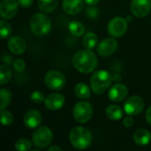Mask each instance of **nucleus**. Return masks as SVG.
<instances>
[{"instance_id": "6e6552de", "label": "nucleus", "mask_w": 151, "mask_h": 151, "mask_svg": "<svg viewBox=\"0 0 151 151\" xmlns=\"http://www.w3.org/2000/svg\"><path fill=\"white\" fill-rule=\"evenodd\" d=\"M128 28L127 20L122 17H115L108 23L107 30L112 37H120L126 34Z\"/></svg>"}, {"instance_id": "a878e982", "label": "nucleus", "mask_w": 151, "mask_h": 151, "mask_svg": "<svg viewBox=\"0 0 151 151\" xmlns=\"http://www.w3.org/2000/svg\"><path fill=\"white\" fill-rule=\"evenodd\" d=\"M12 34V27L4 19L0 21V35L2 39H6Z\"/></svg>"}, {"instance_id": "39448f33", "label": "nucleus", "mask_w": 151, "mask_h": 151, "mask_svg": "<svg viewBox=\"0 0 151 151\" xmlns=\"http://www.w3.org/2000/svg\"><path fill=\"white\" fill-rule=\"evenodd\" d=\"M53 134L48 127H41L37 128L32 136V142L37 149H45L51 144Z\"/></svg>"}, {"instance_id": "ddd939ff", "label": "nucleus", "mask_w": 151, "mask_h": 151, "mask_svg": "<svg viewBox=\"0 0 151 151\" xmlns=\"http://www.w3.org/2000/svg\"><path fill=\"white\" fill-rule=\"evenodd\" d=\"M128 95V88L125 84L117 83L113 85L109 91V98L115 103H120L124 101Z\"/></svg>"}, {"instance_id": "4468645a", "label": "nucleus", "mask_w": 151, "mask_h": 151, "mask_svg": "<svg viewBox=\"0 0 151 151\" xmlns=\"http://www.w3.org/2000/svg\"><path fill=\"white\" fill-rule=\"evenodd\" d=\"M65 99L63 95L58 93H52L46 97L44 104L50 111H58L65 105Z\"/></svg>"}, {"instance_id": "2f4dec72", "label": "nucleus", "mask_w": 151, "mask_h": 151, "mask_svg": "<svg viewBox=\"0 0 151 151\" xmlns=\"http://www.w3.org/2000/svg\"><path fill=\"white\" fill-rule=\"evenodd\" d=\"M123 124L126 127H131L134 125V119L131 115L127 116L124 120H123Z\"/></svg>"}, {"instance_id": "a211bd4d", "label": "nucleus", "mask_w": 151, "mask_h": 151, "mask_svg": "<svg viewBox=\"0 0 151 151\" xmlns=\"http://www.w3.org/2000/svg\"><path fill=\"white\" fill-rule=\"evenodd\" d=\"M134 141L139 146H146L151 142V133L145 129H137L134 134Z\"/></svg>"}, {"instance_id": "2eb2a0df", "label": "nucleus", "mask_w": 151, "mask_h": 151, "mask_svg": "<svg viewBox=\"0 0 151 151\" xmlns=\"http://www.w3.org/2000/svg\"><path fill=\"white\" fill-rule=\"evenodd\" d=\"M42 120V114L36 110H30L27 111L23 119L25 126L31 129L38 127L41 125Z\"/></svg>"}, {"instance_id": "c9c22d12", "label": "nucleus", "mask_w": 151, "mask_h": 151, "mask_svg": "<svg viewBox=\"0 0 151 151\" xmlns=\"http://www.w3.org/2000/svg\"><path fill=\"white\" fill-rule=\"evenodd\" d=\"M54 150H58V151H62V149L58 147V146H52V147H50L49 148V151H54Z\"/></svg>"}, {"instance_id": "c756f323", "label": "nucleus", "mask_w": 151, "mask_h": 151, "mask_svg": "<svg viewBox=\"0 0 151 151\" xmlns=\"http://www.w3.org/2000/svg\"><path fill=\"white\" fill-rule=\"evenodd\" d=\"M86 14L87 16L89 18V19H96L98 15L100 14V12H99V9L96 6H89L88 8H87V11H86Z\"/></svg>"}, {"instance_id": "72a5a7b5", "label": "nucleus", "mask_w": 151, "mask_h": 151, "mask_svg": "<svg viewBox=\"0 0 151 151\" xmlns=\"http://www.w3.org/2000/svg\"><path fill=\"white\" fill-rule=\"evenodd\" d=\"M146 119L148 121V123L151 126V106H150L146 111Z\"/></svg>"}, {"instance_id": "393cba45", "label": "nucleus", "mask_w": 151, "mask_h": 151, "mask_svg": "<svg viewBox=\"0 0 151 151\" xmlns=\"http://www.w3.org/2000/svg\"><path fill=\"white\" fill-rule=\"evenodd\" d=\"M11 78H12V71L8 66L2 65L0 66V84L1 85L6 84L7 82H9Z\"/></svg>"}, {"instance_id": "f03ea898", "label": "nucleus", "mask_w": 151, "mask_h": 151, "mask_svg": "<svg viewBox=\"0 0 151 151\" xmlns=\"http://www.w3.org/2000/svg\"><path fill=\"white\" fill-rule=\"evenodd\" d=\"M113 77L105 70H99L95 72L90 78V88L96 95L104 94L111 86Z\"/></svg>"}, {"instance_id": "b1692460", "label": "nucleus", "mask_w": 151, "mask_h": 151, "mask_svg": "<svg viewBox=\"0 0 151 151\" xmlns=\"http://www.w3.org/2000/svg\"><path fill=\"white\" fill-rule=\"evenodd\" d=\"M0 97H1V106H0V110L4 111L12 102V93L5 88H2L0 90Z\"/></svg>"}, {"instance_id": "dca6fc26", "label": "nucleus", "mask_w": 151, "mask_h": 151, "mask_svg": "<svg viewBox=\"0 0 151 151\" xmlns=\"http://www.w3.org/2000/svg\"><path fill=\"white\" fill-rule=\"evenodd\" d=\"M8 48L11 52L15 55H20L25 52L27 49V43L25 40L18 35L12 36L8 41Z\"/></svg>"}, {"instance_id": "aec40b11", "label": "nucleus", "mask_w": 151, "mask_h": 151, "mask_svg": "<svg viewBox=\"0 0 151 151\" xmlns=\"http://www.w3.org/2000/svg\"><path fill=\"white\" fill-rule=\"evenodd\" d=\"M90 88H89L87 84L81 82L75 85L74 93L77 97L86 100L90 97Z\"/></svg>"}, {"instance_id": "423d86ee", "label": "nucleus", "mask_w": 151, "mask_h": 151, "mask_svg": "<svg viewBox=\"0 0 151 151\" xmlns=\"http://www.w3.org/2000/svg\"><path fill=\"white\" fill-rule=\"evenodd\" d=\"M73 115L78 123H87L91 119L93 116V107L88 102H79L73 107Z\"/></svg>"}, {"instance_id": "f3484780", "label": "nucleus", "mask_w": 151, "mask_h": 151, "mask_svg": "<svg viewBox=\"0 0 151 151\" xmlns=\"http://www.w3.org/2000/svg\"><path fill=\"white\" fill-rule=\"evenodd\" d=\"M63 9L70 15H75L79 13L84 5L83 0H63Z\"/></svg>"}, {"instance_id": "7c9ffc66", "label": "nucleus", "mask_w": 151, "mask_h": 151, "mask_svg": "<svg viewBox=\"0 0 151 151\" xmlns=\"http://www.w3.org/2000/svg\"><path fill=\"white\" fill-rule=\"evenodd\" d=\"M13 68L17 73H22L26 69V63L23 59L18 58L13 63Z\"/></svg>"}, {"instance_id": "20e7f679", "label": "nucleus", "mask_w": 151, "mask_h": 151, "mask_svg": "<svg viewBox=\"0 0 151 151\" xmlns=\"http://www.w3.org/2000/svg\"><path fill=\"white\" fill-rule=\"evenodd\" d=\"M30 28L36 36H43L51 29V21L50 18L43 13H35L30 19Z\"/></svg>"}, {"instance_id": "c85d7f7f", "label": "nucleus", "mask_w": 151, "mask_h": 151, "mask_svg": "<svg viewBox=\"0 0 151 151\" xmlns=\"http://www.w3.org/2000/svg\"><path fill=\"white\" fill-rule=\"evenodd\" d=\"M31 101L35 104H40L42 103H43L45 101V97H44V95L43 93H42L41 91H34L32 94H31Z\"/></svg>"}, {"instance_id": "412c9836", "label": "nucleus", "mask_w": 151, "mask_h": 151, "mask_svg": "<svg viewBox=\"0 0 151 151\" xmlns=\"http://www.w3.org/2000/svg\"><path fill=\"white\" fill-rule=\"evenodd\" d=\"M105 113H106V116L110 119H112V120H119L123 117L122 109L116 104L109 105L105 110Z\"/></svg>"}, {"instance_id": "f8f14e48", "label": "nucleus", "mask_w": 151, "mask_h": 151, "mask_svg": "<svg viewBox=\"0 0 151 151\" xmlns=\"http://www.w3.org/2000/svg\"><path fill=\"white\" fill-rule=\"evenodd\" d=\"M18 1L2 0L0 3V15L4 19H12L18 12Z\"/></svg>"}, {"instance_id": "f257e3e1", "label": "nucleus", "mask_w": 151, "mask_h": 151, "mask_svg": "<svg viewBox=\"0 0 151 151\" xmlns=\"http://www.w3.org/2000/svg\"><path fill=\"white\" fill-rule=\"evenodd\" d=\"M74 68L81 73H89L93 72L98 64L96 55L88 49L76 52L72 59Z\"/></svg>"}, {"instance_id": "6ab92c4d", "label": "nucleus", "mask_w": 151, "mask_h": 151, "mask_svg": "<svg viewBox=\"0 0 151 151\" xmlns=\"http://www.w3.org/2000/svg\"><path fill=\"white\" fill-rule=\"evenodd\" d=\"M37 5L43 12H52L58 5V0H37Z\"/></svg>"}, {"instance_id": "e433bc0d", "label": "nucleus", "mask_w": 151, "mask_h": 151, "mask_svg": "<svg viewBox=\"0 0 151 151\" xmlns=\"http://www.w3.org/2000/svg\"><path fill=\"white\" fill-rule=\"evenodd\" d=\"M121 80V76L119 75V74H115L114 76H113V81H120Z\"/></svg>"}, {"instance_id": "5701e85b", "label": "nucleus", "mask_w": 151, "mask_h": 151, "mask_svg": "<svg viewBox=\"0 0 151 151\" xmlns=\"http://www.w3.org/2000/svg\"><path fill=\"white\" fill-rule=\"evenodd\" d=\"M68 29H69V32L73 35L77 36V37L81 36L85 33V27L82 25V23L80 22V21H76V20L72 21V22L69 23Z\"/></svg>"}, {"instance_id": "1a4fd4ad", "label": "nucleus", "mask_w": 151, "mask_h": 151, "mask_svg": "<svg viewBox=\"0 0 151 151\" xmlns=\"http://www.w3.org/2000/svg\"><path fill=\"white\" fill-rule=\"evenodd\" d=\"M145 107L143 99L138 96H132L128 97L124 104V111L127 115L136 116L140 114Z\"/></svg>"}, {"instance_id": "9d476101", "label": "nucleus", "mask_w": 151, "mask_h": 151, "mask_svg": "<svg viewBox=\"0 0 151 151\" xmlns=\"http://www.w3.org/2000/svg\"><path fill=\"white\" fill-rule=\"evenodd\" d=\"M118 49V42L114 38H105L96 46L97 53L101 57H109Z\"/></svg>"}, {"instance_id": "4be33fe9", "label": "nucleus", "mask_w": 151, "mask_h": 151, "mask_svg": "<svg viewBox=\"0 0 151 151\" xmlns=\"http://www.w3.org/2000/svg\"><path fill=\"white\" fill-rule=\"evenodd\" d=\"M82 44L86 49L92 50L98 44V38L97 35L93 32H88L85 34L82 39Z\"/></svg>"}, {"instance_id": "7ed1b4c3", "label": "nucleus", "mask_w": 151, "mask_h": 151, "mask_svg": "<svg viewBox=\"0 0 151 151\" xmlns=\"http://www.w3.org/2000/svg\"><path fill=\"white\" fill-rule=\"evenodd\" d=\"M69 141L76 150H85L88 148L92 142V134L88 129L82 127H76L71 130Z\"/></svg>"}, {"instance_id": "f704fd0d", "label": "nucleus", "mask_w": 151, "mask_h": 151, "mask_svg": "<svg viewBox=\"0 0 151 151\" xmlns=\"http://www.w3.org/2000/svg\"><path fill=\"white\" fill-rule=\"evenodd\" d=\"M84 2L88 5H95L96 4H98L100 2V0H84Z\"/></svg>"}, {"instance_id": "bb28decb", "label": "nucleus", "mask_w": 151, "mask_h": 151, "mask_svg": "<svg viewBox=\"0 0 151 151\" xmlns=\"http://www.w3.org/2000/svg\"><path fill=\"white\" fill-rule=\"evenodd\" d=\"M32 143L27 139H19L15 143V149L18 151H27L31 150Z\"/></svg>"}, {"instance_id": "473e14b6", "label": "nucleus", "mask_w": 151, "mask_h": 151, "mask_svg": "<svg viewBox=\"0 0 151 151\" xmlns=\"http://www.w3.org/2000/svg\"><path fill=\"white\" fill-rule=\"evenodd\" d=\"M18 4L22 8H27L33 4V0H18Z\"/></svg>"}, {"instance_id": "cd10ccee", "label": "nucleus", "mask_w": 151, "mask_h": 151, "mask_svg": "<svg viewBox=\"0 0 151 151\" xmlns=\"http://www.w3.org/2000/svg\"><path fill=\"white\" fill-rule=\"evenodd\" d=\"M14 120L13 115L8 111H1V123L3 126H10Z\"/></svg>"}, {"instance_id": "0eeeda50", "label": "nucleus", "mask_w": 151, "mask_h": 151, "mask_svg": "<svg viewBox=\"0 0 151 151\" xmlns=\"http://www.w3.org/2000/svg\"><path fill=\"white\" fill-rule=\"evenodd\" d=\"M44 82L50 89L59 91L65 85V77L58 70H50L45 74Z\"/></svg>"}, {"instance_id": "9b49d317", "label": "nucleus", "mask_w": 151, "mask_h": 151, "mask_svg": "<svg viewBox=\"0 0 151 151\" xmlns=\"http://www.w3.org/2000/svg\"><path fill=\"white\" fill-rule=\"evenodd\" d=\"M131 12L137 18H143L150 12V0H132Z\"/></svg>"}]
</instances>
